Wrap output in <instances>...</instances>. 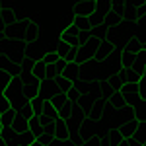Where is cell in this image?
<instances>
[{"label": "cell", "mask_w": 146, "mask_h": 146, "mask_svg": "<svg viewBox=\"0 0 146 146\" xmlns=\"http://www.w3.org/2000/svg\"><path fill=\"white\" fill-rule=\"evenodd\" d=\"M123 20H125V22H131V23H136V22H138L136 8H127V10L123 12Z\"/></svg>", "instance_id": "cell-32"}, {"label": "cell", "mask_w": 146, "mask_h": 146, "mask_svg": "<svg viewBox=\"0 0 146 146\" xmlns=\"http://www.w3.org/2000/svg\"><path fill=\"white\" fill-rule=\"evenodd\" d=\"M111 117H113V127H115V129H119L121 125L129 123V121H135V119H136V111H135V107H133V105H129V103H127L123 109L115 111Z\"/></svg>", "instance_id": "cell-4"}, {"label": "cell", "mask_w": 146, "mask_h": 146, "mask_svg": "<svg viewBox=\"0 0 146 146\" xmlns=\"http://www.w3.org/2000/svg\"><path fill=\"white\" fill-rule=\"evenodd\" d=\"M72 25L78 27L80 31H92V23H90V18H84V16H74L72 18Z\"/></svg>", "instance_id": "cell-18"}, {"label": "cell", "mask_w": 146, "mask_h": 146, "mask_svg": "<svg viewBox=\"0 0 146 146\" xmlns=\"http://www.w3.org/2000/svg\"><path fill=\"white\" fill-rule=\"evenodd\" d=\"M31 146H45V144H41V142H35V144H31Z\"/></svg>", "instance_id": "cell-47"}, {"label": "cell", "mask_w": 146, "mask_h": 146, "mask_svg": "<svg viewBox=\"0 0 146 146\" xmlns=\"http://www.w3.org/2000/svg\"><path fill=\"white\" fill-rule=\"evenodd\" d=\"M135 37H136V39H140V41L146 45V20H138V22H136Z\"/></svg>", "instance_id": "cell-26"}, {"label": "cell", "mask_w": 146, "mask_h": 146, "mask_svg": "<svg viewBox=\"0 0 146 146\" xmlns=\"http://www.w3.org/2000/svg\"><path fill=\"white\" fill-rule=\"evenodd\" d=\"M72 49H74L72 45H68V43H64V41H58V43H56V55L60 56V58H66L68 53H70Z\"/></svg>", "instance_id": "cell-29"}, {"label": "cell", "mask_w": 146, "mask_h": 146, "mask_svg": "<svg viewBox=\"0 0 146 146\" xmlns=\"http://www.w3.org/2000/svg\"><path fill=\"white\" fill-rule=\"evenodd\" d=\"M117 146H129V142H127V140H123V142H119Z\"/></svg>", "instance_id": "cell-46"}, {"label": "cell", "mask_w": 146, "mask_h": 146, "mask_svg": "<svg viewBox=\"0 0 146 146\" xmlns=\"http://www.w3.org/2000/svg\"><path fill=\"white\" fill-rule=\"evenodd\" d=\"M2 131H4V127H2V123H0V135H2Z\"/></svg>", "instance_id": "cell-48"}, {"label": "cell", "mask_w": 146, "mask_h": 146, "mask_svg": "<svg viewBox=\"0 0 146 146\" xmlns=\"http://www.w3.org/2000/svg\"><path fill=\"white\" fill-rule=\"evenodd\" d=\"M53 140H55V136H53V133H49V131H47V133H43V135L37 138V142H41V144H45V146H49Z\"/></svg>", "instance_id": "cell-39"}, {"label": "cell", "mask_w": 146, "mask_h": 146, "mask_svg": "<svg viewBox=\"0 0 146 146\" xmlns=\"http://www.w3.org/2000/svg\"><path fill=\"white\" fill-rule=\"evenodd\" d=\"M74 105L76 103H72V101H66L60 109H58V117L60 119H64V121H68L70 117H72V113H74Z\"/></svg>", "instance_id": "cell-25"}, {"label": "cell", "mask_w": 146, "mask_h": 146, "mask_svg": "<svg viewBox=\"0 0 146 146\" xmlns=\"http://www.w3.org/2000/svg\"><path fill=\"white\" fill-rule=\"evenodd\" d=\"M27 23L25 20H14L12 23L6 25L4 29V37H10V39H20L25 41V31H27Z\"/></svg>", "instance_id": "cell-3"}, {"label": "cell", "mask_w": 146, "mask_h": 146, "mask_svg": "<svg viewBox=\"0 0 146 146\" xmlns=\"http://www.w3.org/2000/svg\"><path fill=\"white\" fill-rule=\"evenodd\" d=\"M121 94H123L125 98H135V96H140V84H136V82H127L121 86Z\"/></svg>", "instance_id": "cell-17"}, {"label": "cell", "mask_w": 146, "mask_h": 146, "mask_svg": "<svg viewBox=\"0 0 146 146\" xmlns=\"http://www.w3.org/2000/svg\"><path fill=\"white\" fill-rule=\"evenodd\" d=\"M22 84H23V94L25 98L31 101L35 98H39V90H41V80H37L33 74H22Z\"/></svg>", "instance_id": "cell-2"}, {"label": "cell", "mask_w": 146, "mask_h": 146, "mask_svg": "<svg viewBox=\"0 0 146 146\" xmlns=\"http://www.w3.org/2000/svg\"><path fill=\"white\" fill-rule=\"evenodd\" d=\"M144 76H146V68H144Z\"/></svg>", "instance_id": "cell-50"}, {"label": "cell", "mask_w": 146, "mask_h": 146, "mask_svg": "<svg viewBox=\"0 0 146 146\" xmlns=\"http://www.w3.org/2000/svg\"><path fill=\"white\" fill-rule=\"evenodd\" d=\"M37 142V138L31 131H25V133H20V138H18V146H31Z\"/></svg>", "instance_id": "cell-24"}, {"label": "cell", "mask_w": 146, "mask_h": 146, "mask_svg": "<svg viewBox=\"0 0 146 146\" xmlns=\"http://www.w3.org/2000/svg\"><path fill=\"white\" fill-rule=\"evenodd\" d=\"M80 31L78 27H74V25H68V27H64L62 31H60V41H64V43H68V45H72L74 49H78L80 47Z\"/></svg>", "instance_id": "cell-6"}, {"label": "cell", "mask_w": 146, "mask_h": 146, "mask_svg": "<svg viewBox=\"0 0 146 146\" xmlns=\"http://www.w3.org/2000/svg\"><path fill=\"white\" fill-rule=\"evenodd\" d=\"M16 113H18V111L10 109V111H6V113H2V115H0V123H2V127H4V129H6V127H12V125H14Z\"/></svg>", "instance_id": "cell-27"}, {"label": "cell", "mask_w": 146, "mask_h": 146, "mask_svg": "<svg viewBox=\"0 0 146 146\" xmlns=\"http://www.w3.org/2000/svg\"><path fill=\"white\" fill-rule=\"evenodd\" d=\"M92 37H96V39H101V41H107V35H109V27L105 25V23H101L98 27H92L90 31Z\"/></svg>", "instance_id": "cell-20"}, {"label": "cell", "mask_w": 146, "mask_h": 146, "mask_svg": "<svg viewBox=\"0 0 146 146\" xmlns=\"http://www.w3.org/2000/svg\"><path fill=\"white\" fill-rule=\"evenodd\" d=\"M39 37H41V25L35 22H29L27 23V31H25V43L27 45H35Z\"/></svg>", "instance_id": "cell-10"}, {"label": "cell", "mask_w": 146, "mask_h": 146, "mask_svg": "<svg viewBox=\"0 0 146 146\" xmlns=\"http://www.w3.org/2000/svg\"><path fill=\"white\" fill-rule=\"evenodd\" d=\"M55 94H58V86H56V80H41V90H39V96L43 100H51Z\"/></svg>", "instance_id": "cell-8"}, {"label": "cell", "mask_w": 146, "mask_h": 146, "mask_svg": "<svg viewBox=\"0 0 146 146\" xmlns=\"http://www.w3.org/2000/svg\"><path fill=\"white\" fill-rule=\"evenodd\" d=\"M12 74H8L6 70H0V96H4V92H6V88H8V84L12 82Z\"/></svg>", "instance_id": "cell-28"}, {"label": "cell", "mask_w": 146, "mask_h": 146, "mask_svg": "<svg viewBox=\"0 0 146 146\" xmlns=\"http://www.w3.org/2000/svg\"><path fill=\"white\" fill-rule=\"evenodd\" d=\"M103 22H105V16H103V14H100V12H94V14L90 16L92 27H98V25H101Z\"/></svg>", "instance_id": "cell-37"}, {"label": "cell", "mask_w": 146, "mask_h": 146, "mask_svg": "<svg viewBox=\"0 0 146 146\" xmlns=\"http://www.w3.org/2000/svg\"><path fill=\"white\" fill-rule=\"evenodd\" d=\"M111 10L123 16V12H125V0H111Z\"/></svg>", "instance_id": "cell-38"}, {"label": "cell", "mask_w": 146, "mask_h": 146, "mask_svg": "<svg viewBox=\"0 0 146 146\" xmlns=\"http://www.w3.org/2000/svg\"><path fill=\"white\" fill-rule=\"evenodd\" d=\"M29 131L35 135V138H39L43 133H47V127H45L43 119H41L39 115H33V117L29 119Z\"/></svg>", "instance_id": "cell-13"}, {"label": "cell", "mask_w": 146, "mask_h": 146, "mask_svg": "<svg viewBox=\"0 0 146 146\" xmlns=\"http://www.w3.org/2000/svg\"><path fill=\"white\" fill-rule=\"evenodd\" d=\"M18 113H20L22 117H25L27 121H29V119H31V117L35 115V113H33V107H31V103H29V105H25V107H22V109H20Z\"/></svg>", "instance_id": "cell-40"}, {"label": "cell", "mask_w": 146, "mask_h": 146, "mask_svg": "<svg viewBox=\"0 0 146 146\" xmlns=\"http://www.w3.org/2000/svg\"><path fill=\"white\" fill-rule=\"evenodd\" d=\"M0 138L4 140V144L6 146H18V138H20V133L14 129V127H6L4 131H2V135Z\"/></svg>", "instance_id": "cell-12"}, {"label": "cell", "mask_w": 146, "mask_h": 146, "mask_svg": "<svg viewBox=\"0 0 146 146\" xmlns=\"http://www.w3.org/2000/svg\"><path fill=\"white\" fill-rule=\"evenodd\" d=\"M56 86H58V92H62V94H66V92L70 90V88H72V82L60 76V78L56 80Z\"/></svg>", "instance_id": "cell-36"}, {"label": "cell", "mask_w": 146, "mask_h": 146, "mask_svg": "<svg viewBox=\"0 0 146 146\" xmlns=\"http://www.w3.org/2000/svg\"><path fill=\"white\" fill-rule=\"evenodd\" d=\"M49 146H76V144H74L70 138H68V140H56V138H55V140H53Z\"/></svg>", "instance_id": "cell-43"}, {"label": "cell", "mask_w": 146, "mask_h": 146, "mask_svg": "<svg viewBox=\"0 0 146 146\" xmlns=\"http://www.w3.org/2000/svg\"><path fill=\"white\" fill-rule=\"evenodd\" d=\"M18 133H25V131H29V121L22 117L20 113H16V119H14V125H12Z\"/></svg>", "instance_id": "cell-23"}, {"label": "cell", "mask_w": 146, "mask_h": 146, "mask_svg": "<svg viewBox=\"0 0 146 146\" xmlns=\"http://www.w3.org/2000/svg\"><path fill=\"white\" fill-rule=\"evenodd\" d=\"M136 55L138 53H135V51H131V49L125 47L123 51H121V68H133V64H135V60H136Z\"/></svg>", "instance_id": "cell-15"}, {"label": "cell", "mask_w": 146, "mask_h": 146, "mask_svg": "<svg viewBox=\"0 0 146 146\" xmlns=\"http://www.w3.org/2000/svg\"><path fill=\"white\" fill-rule=\"evenodd\" d=\"M62 78L70 80V82H76V80L82 78V66L76 64V62H68L64 72H62Z\"/></svg>", "instance_id": "cell-11"}, {"label": "cell", "mask_w": 146, "mask_h": 146, "mask_svg": "<svg viewBox=\"0 0 146 146\" xmlns=\"http://www.w3.org/2000/svg\"><path fill=\"white\" fill-rule=\"evenodd\" d=\"M0 146H6V144H4V140H2V138H0Z\"/></svg>", "instance_id": "cell-49"}, {"label": "cell", "mask_w": 146, "mask_h": 146, "mask_svg": "<svg viewBox=\"0 0 146 146\" xmlns=\"http://www.w3.org/2000/svg\"><path fill=\"white\" fill-rule=\"evenodd\" d=\"M53 136H55L56 140H68L70 138V133H68V125L64 119H58L55 125H53Z\"/></svg>", "instance_id": "cell-9"}, {"label": "cell", "mask_w": 146, "mask_h": 146, "mask_svg": "<svg viewBox=\"0 0 146 146\" xmlns=\"http://www.w3.org/2000/svg\"><path fill=\"white\" fill-rule=\"evenodd\" d=\"M140 98L146 100V76H142V80H140Z\"/></svg>", "instance_id": "cell-45"}, {"label": "cell", "mask_w": 146, "mask_h": 146, "mask_svg": "<svg viewBox=\"0 0 146 146\" xmlns=\"http://www.w3.org/2000/svg\"><path fill=\"white\" fill-rule=\"evenodd\" d=\"M109 103H111L113 111H119V109H123L125 105H127V100H125V96L121 92H115L111 98H109Z\"/></svg>", "instance_id": "cell-19"}, {"label": "cell", "mask_w": 146, "mask_h": 146, "mask_svg": "<svg viewBox=\"0 0 146 146\" xmlns=\"http://www.w3.org/2000/svg\"><path fill=\"white\" fill-rule=\"evenodd\" d=\"M138 127H140V121H129V123H125L119 127V131H121V135H123V138L127 140V138H131V136L136 135V131H138Z\"/></svg>", "instance_id": "cell-14"}, {"label": "cell", "mask_w": 146, "mask_h": 146, "mask_svg": "<svg viewBox=\"0 0 146 146\" xmlns=\"http://www.w3.org/2000/svg\"><path fill=\"white\" fill-rule=\"evenodd\" d=\"M136 14H138V20H146V2L136 10Z\"/></svg>", "instance_id": "cell-44"}, {"label": "cell", "mask_w": 146, "mask_h": 146, "mask_svg": "<svg viewBox=\"0 0 146 146\" xmlns=\"http://www.w3.org/2000/svg\"><path fill=\"white\" fill-rule=\"evenodd\" d=\"M74 16H84V18H90L92 14L96 12V0H76L74 2Z\"/></svg>", "instance_id": "cell-7"}, {"label": "cell", "mask_w": 146, "mask_h": 146, "mask_svg": "<svg viewBox=\"0 0 146 146\" xmlns=\"http://www.w3.org/2000/svg\"><path fill=\"white\" fill-rule=\"evenodd\" d=\"M60 60V56L56 55V51H47L45 56H43V62H45L47 66H51V64H56Z\"/></svg>", "instance_id": "cell-31"}, {"label": "cell", "mask_w": 146, "mask_h": 146, "mask_svg": "<svg viewBox=\"0 0 146 146\" xmlns=\"http://www.w3.org/2000/svg\"><path fill=\"white\" fill-rule=\"evenodd\" d=\"M4 96H6V100L10 101L14 111H20L22 107L29 105V100H27L25 94H23V84H22V78H20V76H14V78H12V82L8 84V88L4 92Z\"/></svg>", "instance_id": "cell-1"}, {"label": "cell", "mask_w": 146, "mask_h": 146, "mask_svg": "<svg viewBox=\"0 0 146 146\" xmlns=\"http://www.w3.org/2000/svg\"><path fill=\"white\" fill-rule=\"evenodd\" d=\"M66 98H68V101H72V103H78L80 98H82V94H80L78 88H74V86H72V88L66 92Z\"/></svg>", "instance_id": "cell-35"}, {"label": "cell", "mask_w": 146, "mask_h": 146, "mask_svg": "<svg viewBox=\"0 0 146 146\" xmlns=\"http://www.w3.org/2000/svg\"><path fill=\"white\" fill-rule=\"evenodd\" d=\"M10 109H12V105H10V101L6 100V96H0V113H6Z\"/></svg>", "instance_id": "cell-42"}, {"label": "cell", "mask_w": 146, "mask_h": 146, "mask_svg": "<svg viewBox=\"0 0 146 146\" xmlns=\"http://www.w3.org/2000/svg\"><path fill=\"white\" fill-rule=\"evenodd\" d=\"M103 23H105L107 27H117V25H121V23H123V16L111 10L107 16H105V22H103Z\"/></svg>", "instance_id": "cell-21"}, {"label": "cell", "mask_w": 146, "mask_h": 146, "mask_svg": "<svg viewBox=\"0 0 146 146\" xmlns=\"http://www.w3.org/2000/svg\"><path fill=\"white\" fill-rule=\"evenodd\" d=\"M135 138L140 142L142 146H146V123H140V127H138V131H136Z\"/></svg>", "instance_id": "cell-34"}, {"label": "cell", "mask_w": 146, "mask_h": 146, "mask_svg": "<svg viewBox=\"0 0 146 146\" xmlns=\"http://www.w3.org/2000/svg\"><path fill=\"white\" fill-rule=\"evenodd\" d=\"M45 101H47V100H43L41 96L29 101V103H31V107H33V113H35V115H41V111H43V105H45Z\"/></svg>", "instance_id": "cell-33"}, {"label": "cell", "mask_w": 146, "mask_h": 146, "mask_svg": "<svg viewBox=\"0 0 146 146\" xmlns=\"http://www.w3.org/2000/svg\"><path fill=\"white\" fill-rule=\"evenodd\" d=\"M133 107H135V111H136V121L146 123V100L138 96L135 100V103H133Z\"/></svg>", "instance_id": "cell-16"}, {"label": "cell", "mask_w": 146, "mask_h": 146, "mask_svg": "<svg viewBox=\"0 0 146 146\" xmlns=\"http://www.w3.org/2000/svg\"><path fill=\"white\" fill-rule=\"evenodd\" d=\"M144 2L146 0H125V10H127V8H136V10H138Z\"/></svg>", "instance_id": "cell-41"}, {"label": "cell", "mask_w": 146, "mask_h": 146, "mask_svg": "<svg viewBox=\"0 0 146 146\" xmlns=\"http://www.w3.org/2000/svg\"><path fill=\"white\" fill-rule=\"evenodd\" d=\"M49 101H51V103L55 105L56 109H60V107H62V105H64V103L68 101V98H66V94H62V92H58V94H55V96H53V98H51Z\"/></svg>", "instance_id": "cell-30"}, {"label": "cell", "mask_w": 146, "mask_h": 146, "mask_svg": "<svg viewBox=\"0 0 146 146\" xmlns=\"http://www.w3.org/2000/svg\"><path fill=\"white\" fill-rule=\"evenodd\" d=\"M117 53V47L113 45L111 41H101L100 49H98V53L94 56V60H98V62H107V60H111L113 55Z\"/></svg>", "instance_id": "cell-5"}, {"label": "cell", "mask_w": 146, "mask_h": 146, "mask_svg": "<svg viewBox=\"0 0 146 146\" xmlns=\"http://www.w3.org/2000/svg\"><path fill=\"white\" fill-rule=\"evenodd\" d=\"M31 74H33L37 80H45V78H47V64L43 62V58L35 62V66H33V70H31Z\"/></svg>", "instance_id": "cell-22"}, {"label": "cell", "mask_w": 146, "mask_h": 146, "mask_svg": "<svg viewBox=\"0 0 146 146\" xmlns=\"http://www.w3.org/2000/svg\"><path fill=\"white\" fill-rule=\"evenodd\" d=\"M0 115H2V113H0Z\"/></svg>", "instance_id": "cell-51"}]
</instances>
